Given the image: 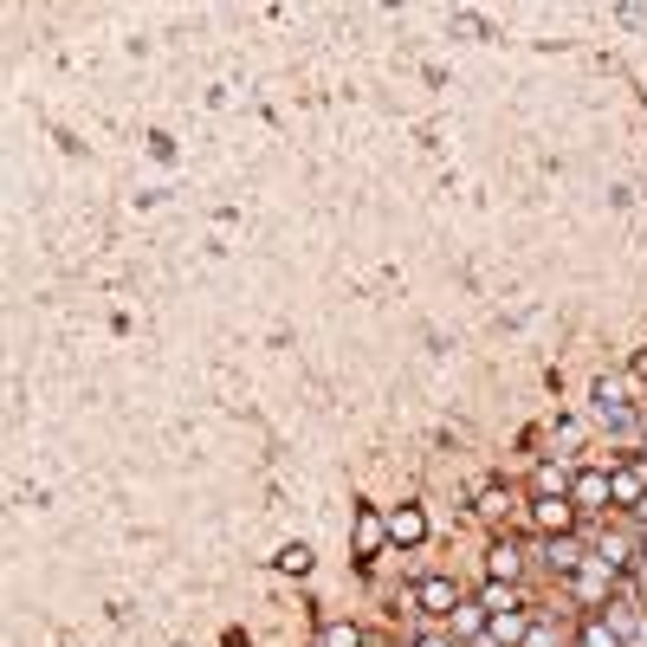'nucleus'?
<instances>
[{"mask_svg": "<svg viewBox=\"0 0 647 647\" xmlns=\"http://www.w3.org/2000/svg\"><path fill=\"white\" fill-rule=\"evenodd\" d=\"M615 589H622V570H615L609 557H596V551H589V564L570 576V596L582 602V609H609V602H615Z\"/></svg>", "mask_w": 647, "mask_h": 647, "instance_id": "f257e3e1", "label": "nucleus"}, {"mask_svg": "<svg viewBox=\"0 0 647 647\" xmlns=\"http://www.w3.org/2000/svg\"><path fill=\"white\" fill-rule=\"evenodd\" d=\"M382 544H389V511L382 505H357L350 511V551L369 564V557H382Z\"/></svg>", "mask_w": 647, "mask_h": 647, "instance_id": "f03ea898", "label": "nucleus"}, {"mask_svg": "<svg viewBox=\"0 0 647 647\" xmlns=\"http://www.w3.org/2000/svg\"><path fill=\"white\" fill-rule=\"evenodd\" d=\"M460 602H466V596H460V582H453V576H421V582H415V609H421L428 622H447Z\"/></svg>", "mask_w": 647, "mask_h": 647, "instance_id": "7ed1b4c3", "label": "nucleus"}, {"mask_svg": "<svg viewBox=\"0 0 647 647\" xmlns=\"http://www.w3.org/2000/svg\"><path fill=\"white\" fill-rule=\"evenodd\" d=\"M524 518H531V531H544V538H576V511L570 499H531L524 505Z\"/></svg>", "mask_w": 647, "mask_h": 647, "instance_id": "20e7f679", "label": "nucleus"}, {"mask_svg": "<svg viewBox=\"0 0 647 647\" xmlns=\"http://www.w3.org/2000/svg\"><path fill=\"white\" fill-rule=\"evenodd\" d=\"M609 473H615V466H576L570 473V505L576 511H609Z\"/></svg>", "mask_w": 647, "mask_h": 647, "instance_id": "39448f33", "label": "nucleus"}, {"mask_svg": "<svg viewBox=\"0 0 647 647\" xmlns=\"http://www.w3.org/2000/svg\"><path fill=\"white\" fill-rule=\"evenodd\" d=\"M473 511H480L486 524H499V518H511V511H518V486H511V480H486V486L473 493Z\"/></svg>", "mask_w": 647, "mask_h": 647, "instance_id": "423d86ee", "label": "nucleus"}, {"mask_svg": "<svg viewBox=\"0 0 647 647\" xmlns=\"http://www.w3.org/2000/svg\"><path fill=\"white\" fill-rule=\"evenodd\" d=\"M421 538H428V511H421V505H395V511H389V544L415 551Z\"/></svg>", "mask_w": 647, "mask_h": 647, "instance_id": "0eeeda50", "label": "nucleus"}, {"mask_svg": "<svg viewBox=\"0 0 647 647\" xmlns=\"http://www.w3.org/2000/svg\"><path fill=\"white\" fill-rule=\"evenodd\" d=\"M518 576H524V551H518L511 538H499V544L486 551V582H511V589H518Z\"/></svg>", "mask_w": 647, "mask_h": 647, "instance_id": "6e6552de", "label": "nucleus"}, {"mask_svg": "<svg viewBox=\"0 0 647 647\" xmlns=\"http://www.w3.org/2000/svg\"><path fill=\"white\" fill-rule=\"evenodd\" d=\"M486 628H493V615L480 609V596H473V602H460V609L447 615V635H453V642H460V647H466V642H480Z\"/></svg>", "mask_w": 647, "mask_h": 647, "instance_id": "1a4fd4ad", "label": "nucleus"}, {"mask_svg": "<svg viewBox=\"0 0 647 647\" xmlns=\"http://www.w3.org/2000/svg\"><path fill=\"white\" fill-rule=\"evenodd\" d=\"M531 499H570V473L557 460H538L531 466Z\"/></svg>", "mask_w": 647, "mask_h": 647, "instance_id": "9d476101", "label": "nucleus"}, {"mask_svg": "<svg viewBox=\"0 0 647 647\" xmlns=\"http://www.w3.org/2000/svg\"><path fill=\"white\" fill-rule=\"evenodd\" d=\"M544 564H551L557 576H576L582 564H589V551H582L576 538H544Z\"/></svg>", "mask_w": 647, "mask_h": 647, "instance_id": "9b49d317", "label": "nucleus"}, {"mask_svg": "<svg viewBox=\"0 0 647 647\" xmlns=\"http://www.w3.org/2000/svg\"><path fill=\"white\" fill-rule=\"evenodd\" d=\"M524 628H531V615H524V609H511V615H493V628H486V642H499V647H518V642H524Z\"/></svg>", "mask_w": 647, "mask_h": 647, "instance_id": "f8f14e48", "label": "nucleus"}, {"mask_svg": "<svg viewBox=\"0 0 647 647\" xmlns=\"http://www.w3.org/2000/svg\"><path fill=\"white\" fill-rule=\"evenodd\" d=\"M480 609H486V615H511V609H524V602H518L511 582H486V589H480Z\"/></svg>", "mask_w": 647, "mask_h": 647, "instance_id": "ddd939ff", "label": "nucleus"}, {"mask_svg": "<svg viewBox=\"0 0 647 647\" xmlns=\"http://www.w3.org/2000/svg\"><path fill=\"white\" fill-rule=\"evenodd\" d=\"M576 647H622V635L609 628V615H589V622L576 628Z\"/></svg>", "mask_w": 647, "mask_h": 647, "instance_id": "4468645a", "label": "nucleus"}, {"mask_svg": "<svg viewBox=\"0 0 647 647\" xmlns=\"http://www.w3.org/2000/svg\"><path fill=\"white\" fill-rule=\"evenodd\" d=\"M317 647H362V628L337 615V622H324V628H317Z\"/></svg>", "mask_w": 647, "mask_h": 647, "instance_id": "2eb2a0df", "label": "nucleus"}, {"mask_svg": "<svg viewBox=\"0 0 647 647\" xmlns=\"http://www.w3.org/2000/svg\"><path fill=\"white\" fill-rule=\"evenodd\" d=\"M279 570L304 576V570H311V544H286V551H279Z\"/></svg>", "mask_w": 647, "mask_h": 647, "instance_id": "dca6fc26", "label": "nucleus"}, {"mask_svg": "<svg viewBox=\"0 0 647 647\" xmlns=\"http://www.w3.org/2000/svg\"><path fill=\"white\" fill-rule=\"evenodd\" d=\"M557 642H564V635H557L551 622H531V628H524V642H518V647H557Z\"/></svg>", "mask_w": 647, "mask_h": 647, "instance_id": "f3484780", "label": "nucleus"}, {"mask_svg": "<svg viewBox=\"0 0 647 647\" xmlns=\"http://www.w3.org/2000/svg\"><path fill=\"white\" fill-rule=\"evenodd\" d=\"M635 596H642V602H647V557H642V564H635Z\"/></svg>", "mask_w": 647, "mask_h": 647, "instance_id": "a211bd4d", "label": "nucleus"}, {"mask_svg": "<svg viewBox=\"0 0 647 647\" xmlns=\"http://www.w3.org/2000/svg\"><path fill=\"white\" fill-rule=\"evenodd\" d=\"M415 647H460V642H453V635H421Z\"/></svg>", "mask_w": 647, "mask_h": 647, "instance_id": "6ab92c4d", "label": "nucleus"}, {"mask_svg": "<svg viewBox=\"0 0 647 647\" xmlns=\"http://www.w3.org/2000/svg\"><path fill=\"white\" fill-rule=\"evenodd\" d=\"M628 369H635V382H647V350H635V362H628Z\"/></svg>", "mask_w": 647, "mask_h": 647, "instance_id": "aec40b11", "label": "nucleus"}, {"mask_svg": "<svg viewBox=\"0 0 647 647\" xmlns=\"http://www.w3.org/2000/svg\"><path fill=\"white\" fill-rule=\"evenodd\" d=\"M642 557H647V544H642Z\"/></svg>", "mask_w": 647, "mask_h": 647, "instance_id": "412c9836", "label": "nucleus"}]
</instances>
